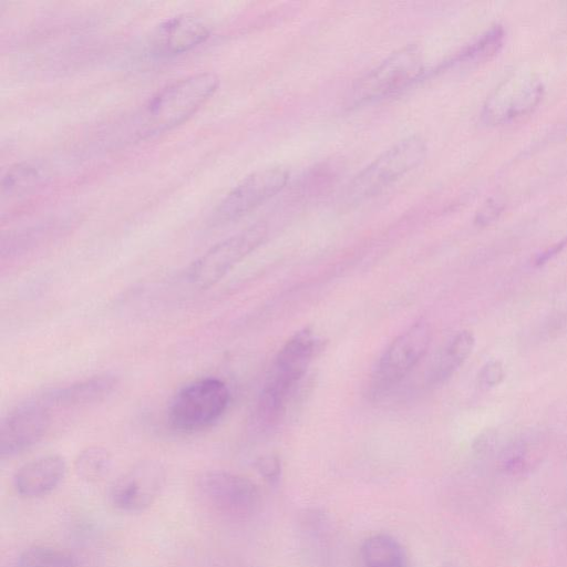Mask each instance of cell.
Wrapping results in <instances>:
<instances>
[{
  "mask_svg": "<svg viewBox=\"0 0 567 567\" xmlns=\"http://www.w3.org/2000/svg\"><path fill=\"white\" fill-rule=\"evenodd\" d=\"M422 69L419 47L405 45L362 76L353 86L352 99L359 104L379 100L417 79Z\"/></svg>",
  "mask_w": 567,
  "mask_h": 567,
  "instance_id": "cell-8",
  "label": "cell"
},
{
  "mask_svg": "<svg viewBox=\"0 0 567 567\" xmlns=\"http://www.w3.org/2000/svg\"><path fill=\"white\" fill-rule=\"evenodd\" d=\"M218 84L213 72H199L168 84L140 113L136 135L153 137L187 121L210 99Z\"/></svg>",
  "mask_w": 567,
  "mask_h": 567,
  "instance_id": "cell-1",
  "label": "cell"
},
{
  "mask_svg": "<svg viewBox=\"0 0 567 567\" xmlns=\"http://www.w3.org/2000/svg\"><path fill=\"white\" fill-rule=\"evenodd\" d=\"M430 340V328L423 321L414 323L396 337L384 350L372 373V396L379 398L398 385L423 358Z\"/></svg>",
  "mask_w": 567,
  "mask_h": 567,
  "instance_id": "cell-7",
  "label": "cell"
},
{
  "mask_svg": "<svg viewBox=\"0 0 567 567\" xmlns=\"http://www.w3.org/2000/svg\"><path fill=\"white\" fill-rule=\"evenodd\" d=\"M363 567H406L405 555L400 543L390 535L374 534L361 547Z\"/></svg>",
  "mask_w": 567,
  "mask_h": 567,
  "instance_id": "cell-17",
  "label": "cell"
},
{
  "mask_svg": "<svg viewBox=\"0 0 567 567\" xmlns=\"http://www.w3.org/2000/svg\"><path fill=\"white\" fill-rule=\"evenodd\" d=\"M65 473L64 457L59 454H45L22 464L12 476V485L22 497H43L60 485Z\"/></svg>",
  "mask_w": 567,
  "mask_h": 567,
  "instance_id": "cell-14",
  "label": "cell"
},
{
  "mask_svg": "<svg viewBox=\"0 0 567 567\" xmlns=\"http://www.w3.org/2000/svg\"><path fill=\"white\" fill-rule=\"evenodd\" d=\"M542 92V83L534 75L513 74L488 97L484 116L488 121L502 122L522 115L536 105Z\"/></svg>",
  "mask_w": 567,
  "mask_h": 567,
  "instance_id": "cell-12",
  "label": "cell"
},
{
  "mask_svg": "<svg viewBox=\"0 0 567 567\" xmlns=\"http://www.w3.org/2000/svg\"><path fill=\"white\" fill-rule=\"evenodd\" d=\"M267 226L256 223L217 243L192 262L188 280L199 289H208L223 279L238 262L266 238Z\"/></svg>",
  "mask_w": 567,
  "mask_h": 567,
  "instance_id": "cell-6",
  "label": "cell"
},
{
  "mask_svg": "<svg viewBox=\"0 0 567 567\" xmlns=\"http://www.w3.org/2000/svg\"><path fill=\"white\" fill-rule=\"evenodd\" d=\"M495 442L496 432L493 430H486L476 437L474 449L480 453H485L493 449Z\"/></svg>",
  "mask_w": 567,
  "mask_h": 567,
  "instance_id": "cell-24",
  "label": "cell"
},
{
  "mask_svg": "<svg viewBox=\"0 0 567 567\" xmlns=\"http://www.w3.org/2000/svg\"><path fill=\"white\" fill-rule=\"evenodd\" d=\"M257 471L260 475L271 484H275L280 476L281 467L280 461L274 455L260 457L256 462Z\"/></svg>",
  "mask_w": 567,
  "mask_h": 567,
  "instance_id": "cell-23",
  "label": "cell"
},
{
  "mask_svg": "<svg viewBox=\"0 0 567 567\" xmlns=\"http://www.w3.org/2000/svg\"><path fill=\"white\" fill-rule=\"evenodd\" d=\"M17 567H81V563L66 549L34 545L20 554Z\"/></svg>",
  "mask_w": 567,
  "mask_h": 567,
  "instance_id": "cell-18",
  "label": "cell"
},
{
  "mask_svg": "<svg viewBox=\"0 0 567 567\" xmlns=\"http://www.w3.org/2000/svg\"><path fill=\"white\" fill-rule=\"evenodd\" d=\"M505 378L504 365L498 360L486 362L477 374L480 388L491 390L499 385Z\"/></svg>",
  "mask_w": 567,
  "mask_h": 567,
  "instance_id": "cell-22",
  "label": "cell"
},
{
  "mask_svg": "<svg viewBox=\"0 0 567 567\" xmlns=\"http://www.w3.org/2000/svg\"><path fill=\"white\" fill-rule=\"evenodd\" d=\"M289 179L284 167L257 171L245 177L220 202L215 215L218 220L237 219L279 193Z\"/></svg>",
  "mask_w": 567,
  "mask_h": 567,
  "instance_id": "cell-10",
  "label": "cell"
},
{
  "mask_svg": "<svg viewBox=\"0 0 567 567\" xmlns=\"http://www.w3.org/2000/svg\"><path fill=\"white\" fill-rule=\"evenodd\" d=\"M51 425L49 406L41 401L14 408L1 421L0 455L12 457L37 444Z\"/></svg>",
  "mask_w": 567,
  "mask_h": 567,
  "instance_id": "cell-11",
  "label": "cell"
},
{
  "mask_svg": "<svg viewBox=\"0 0 567 567\" xmlns=\"http://www.w3.org/2000/svg\"><path fill=\"white\" fill-rule=\"evenodd\" d=\"M504 31L501 25H494L477 40L466 47L456 58L458 61L485 59L494 54L502 44Z\"/></svg>",
  "mask_w": 567,
  "mask_h": 567,
  "instance_id": "cell-21",
  "label": "cell"
},
{
  "mask_svg": "<svg viewBox=\"0 0 567 567\" xmlns=\"http://www.w3.org/2000/svg\"><path fill=\"white\" fill-rule=\"evenodd\" d=\"M425 155L426 144L419 135L398 142L349 183L343 194V202L347 205H353L379 194L420 165Z\"/></svg>",
  "mask_w": 567,
  "mask_h": 567,
  "instance_id": "cell-4",
  "label": "cell"
},
{
  "mask_svg": "<svg viewBox=\"0 0 567 567\" xmlns=\"http://www.w3.org/2000/svg\"><path fill=\"white\" fill-rule=\"evenodd\" d=\"M166 482V472L156 461H142L122 473L111 485V504L126 513L148 508L159 496Z\"/></svg>",
  "mask_w": 567,
  "mask_h": 567,
  "instance_id": "cell-9",
  "label": "cell"
},
{
  "mask_svg": "<svg viewBox=\"0 0 567 567\" xmlns=\"http://www.w3.org/2000/svg\"><path fill=\"white\" fill-rule=\"evenodd\" d=\"M320 340L309 328L296 332L277 353L260 392L257 414L265 424L276 423L305 375Z\"/></svg>",
  "mask_w": 567,
  "mask_h": 567,
  "instance_id": "cell-2",
  "label": "cell"
},
{
  "mask_svg": "<svg viewBox=\"0 0 567 567\" xmlns=\"http://www.w3.org/2000/svg\"><path fill=\"white\" fill-rule=\"evenodd\" d=\"M230 393L226 383L217 378L194 380L173 396L167 419L171 426L182 433H195L214 425L228 408Z\"/></svg>",
  "mask_w": 567,
  "mask_h": 567,
  "instance_id": "cell-3",
  "label": "cell"
},
{
  "mask_svg": "<svg viewBox=\"0 0 567 567\" xmlns=\"http://www.w3.org/2000/svg\"><path fill=\"white\" fill-rule=\"evenodd\" d=\"M209 35L207 24L192 14H179L164 21L152 39V52L159 58L182 54L204 42Z\"/></svg>",
  "mask_w": 567,
  "mask_h": 567,
  "instance_id": "cell-13",
  "label": "cell"
},
{
  "mask_svg": "<svg viewBox=\"0 0 567 567\" xmlns=\"http://www.w3.org/2000/svg\"><path fill=\"white\" fill-rule=\"evenodd\" d=\"M475 337L468 330L457 332L443 348L431 371L430 381L434 384L444 383L467 360L473 352Z\"/></svg>",
  "mask_w": 567,
  "mask_h": 567,
  "instance_id": "cell-16",
  "label": "cell"
},
{
  "mask_svg": "<svg viewBox=\"0 0 567 567\" xmlns=\"http://www.w3.org/2000/svg\"><path fill=\"white\" fill-rule=\"evenodd\" d=\"M113 374H99L91 378L48 390L41 398L45 405L78 406L100 402L117 386Z\"/></svg>",
  "mask_w": 567,
  "mask_h": 567,
  "instance_id": "cell-15",
  "label": "cell"
},
{
  "mask_svg": "<svg viewBox=\"0 0 567 567\" xmlns=\"http://www.w3.org/2000/svg\"><path fill=\"white\" fill-rule=\"evenodd\" d=\"M41 179L40 169L29 163L11 167L2 177L1 193L3 196H18L31 189Z\"/></svg>",
  "mask_w": 567,
  "mask_h": 567,
  "instance_id": "cell-20",
  "label": "cell"
},
{
  "mask_svg": "<svg viewBox=\"0 0 567 567\" xmlns=\"http://www.w3.org/2000/svg\"><path fill=\"white\" fill-rule=\"evenodd\" d=\"M567 246V238H564L559 243H556L551 247L547 248L543 252H540L536 259L535 265L542 266L554 258L557 254H559Z\"/></svg>",
  "mask_w": 567,
  "mask_h": 567,
  "instance_id": "cell-25",
  "label": "cell"
},
{
  "mask_svg": "<svg viewBox=\"0 0 567 567\" xmlns=\"http://www.w3.org/2000/svg\"><path fill=\"white\" fill-rule=\"evenodd\" d=\"M112 457L102 446H89L81 451L74 461V471L82 481L96 483L110 472Z\"/></svg>",
  "mask_w": 567,
  "mask_h": 567,
  "instance_id": "cell-19",
  "label": "cell"
},
{
  "mask_svg": "<svg viewBox=\"0 0 567 567\" xmlns=\"http://www.w3.org/2000/svg\"><path fill=\"white\" fill-rule=\"evenodd\" d=\"M196 488L207 508L228 519H250L261 506L257 485L240 474L207 471L198 477Z\"/></svg>",
  "mask_w": 567,
  "mask_h": 567,
  "instance_id": "cell-5",
  "label": "cell"
}]
</instances>
